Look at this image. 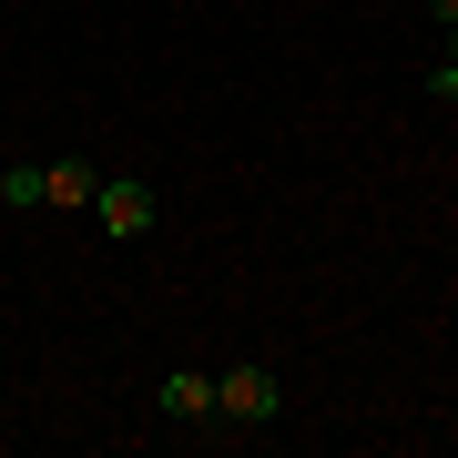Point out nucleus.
I'll return each instance as SVG.
<instances>
[{
  "label": "nucleus",
  "mask_w": 458,
  "mask_h": 458,
  "mask_svg": "<svg viewBox=\"0 0 458 458\" xmlns=\"http://www.w3.org/2000/svg\"><path fill=\"white\" fill-rule=\"evenodd\" d=\"M214 418L276 428V418H285V377H276V367H225V377H214Z\"/></svg>",
  "instance_id": "obj_1"
},
{
  "label": "nucleus",
  "mask_w": 458,
  "mask_h": 458,
  "mask_svg": "<svg viewBox=\"0 0 458 458\" xmlns=\"http://www.w3.org/2000/svg\"><path fill=\"white\" fill-rule=\"evenodd\" d=\"M153 183H123V174H102V194H92V225L113 234V245H132V234H153Z\"/></svg>",
  "instance_id": "obj_2"
},
{
  "label": "nucleus",
  "mask_w": 458,
  "mask_h": 458,
  "mask_svg": "<svg viewBox=\"0 0 458 458\" xmlns=\"http://www.w3.org/2000/svg\"><path fill=\"white\" fill-rule=\"evenodd\" d=\"M164 418H174V428H204V418H214V377H204V367H174V377H164Z\"/></svg>",
  "instance_id": "obj_3"
},
{
  "label": "nucleus",
  "mask_w": 458,
  "mask_h": 458,
  "mask_svg": "<svg viewBox=\"0 0 458 458\" xmlns=\"http://www.w3.org/2000/svg\"><path fill=\"white\" fill-rule=\"evenodd\" d=\"M92 194H102V174H92V164H41V204H62V214H82Z\"/></svg>",
  "instance_id": "obj_4"
},
{
  "label": "nucleus",
  "mask_w": 458,
  "mask_h": 458,
  "mask_svg": "<svg viewBox=\"0 0 458 458\" xmlns=\"http://www.w3.org/2000/svg\"><path fill=\"white\" fill-rule=\"evenodd\" d=\"M0 204L31 214V204H41V164H0Z\"/></svg>",
  "instance_id": "obj_5"
},
{
  "label": "nucleus",
  "mask_w": 458,
  "mask_h": 458,
  "mask_svg": "<svg viewBox=\"0 0 458 458\" xmlns=\"http://www.w3.org/2000/svg\"><path fill=\"white\" fill-rule=\"evenodd\" d=\"M428 11H438V21H448V31H458V0H428Z\"/></svg>",
  "instance_id": "obj_6"
}]
</instances>
